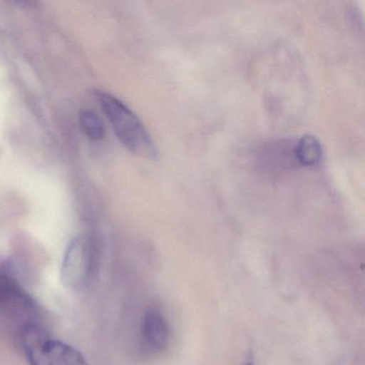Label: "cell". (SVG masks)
Listing matches in <instances>:
<instances>
[{
    "label": "cell",
    "mask_w": 365,
    "mask_h": 365,
    "mask_svg": "<svg viewBox=\"0 0 365 365\" xmlns=\"http://www.w3.org/2000/svg\"><path fill=\"white\" fill-rule=\"evenodd\" d=\"M97 99L119 142L130 153L145 159L155 160L157 148L140 119L110 93L97 91Z\"/></svg>",
    "instance_id": "6da1fadb"
},
{
    "label": "cell",
    "mask_w": 365,
    "mask_h": 365,
    "mask_svg": "<svg viewBox=\"0 0 365 365\" xmlns=\"http://www.w3.org/2000/svg\"><path fill=\"white\" fill-rule=\"evenodd\" d=\"M96 252L91 241L78 237L74 239L63 258L61 279L67 287L73 289L86 287L95 277Z\"/></svg>",
    "instance_id": "3957f363"
},
{
    "label": "cell",
    "mask_w": 365,
    "mask_h": 365,
    "mask_svg": "<svg viewBox=\"0 0 365 365\" xmlns=\"http://www.w3.org/2000/svg\"><path fill=\"white\" fill-rule=\"evenodd\" d=\"M21 341L31 365H87L76 348L53 339L41 327L26 322L21 331Z\"/></svg>",
    "instance_id": "7a4b0ae2"
},
{
    "label": "cell",
    "mask_w": 365,
    "mask_h": 365,
    "mask_svg": "<svg viewBox=\"0 0 365 365\" xmlns=\"http://www.w3.org/2000/svg\"><path fill=\"white\" fill-rule=\"evenodd\" d=\"M247 365H253V364H252V363H249V364H247Z\"/></svg>",
    "instance_id": "52a82bcc"
},
{
    "label": "cell",
    "mask_w": 365,
    "mask_h": 365,
    "mask_svg": "<svg viewBox=\"0 0 365 365\" xmlns=\"http://www.w3.org/2000/svg\"><path fill=\"white\" fill-rule=\"evenodd\" d=\"M80 125L85 135L91 140H101L106 134L103 123L97 114L91 110H82L80 114Z\"/></svg>",
    "instance_id": "8992f818"
},
{
    "label": "cell",
    "mask_w": 365,
    "mask_h": 365,
    "mask_svg": "<svg viewBox=\"0 0 365 365\" xmlns=\"http://www.w3.org/2000/svg\"><path fill=\"white\" fill-rule=\"evenodd\" d=\"M294 157L303 166H314L322 158V146L316 136L307 134L302 136L294 148Z\"/></svg>",
    "instance_id": "5b68a950"
},
{
    "label": "cell",
    "mask_w": 365,
    "mask_h": 365,
    "mask_svg": "<svg viewBox=\"0 0 365 365\" xmlns=\"http://www.w3.org/2000/svg\"><path fill=\"white\" fill-rule=\"evenodd\" d=\"M143 346L149 354H158L166 349L170 341L168 320L158 309L147 312L143 322Z\"/></svg>",
    "instance_id": "277c9868"
}]
</instances>
